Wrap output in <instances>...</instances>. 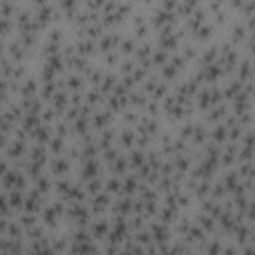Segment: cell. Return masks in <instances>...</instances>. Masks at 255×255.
<instances>
[{"label":"cell","instance_id":"f1b7e54d","mask_svg":"<svg viewBox=\"0 0 255 255\" xmlns=\"http://www.w3.org/2000/svg\"><path fill=\"white\" fill-rule=\"evenodd\" d=\"M88 131H92V120L90 118H78L76 122H72V135L74 137H82Z\"/></svg>","mask_w":255,"mask_h":255},{"label":"cell","instance_id":"816d5d0a","mask_svg":"<svg viewBox=\"0 0 255 255\" xmlns=\"http://www.w3.org/2000/svg\"><path fill=\"white\" fill-rule=\"evenodd\" d=\"M217 2H221V4H225V2H227V0H217Z\"/></svg>","mask_w":255,"mask_h":255},{"label":"cell","instance_id":"c3c4849f","mask_svg":"<svg viewBox=\"0 0 255 255\" xmlns=\"http://www.w3.org/2000/svg\"><path fill=\"white\" fill-rule=\"evenodd\" d=\"M245 2H247V0H227L231 12H241V8L245 6Z\"/></svg>","mask_w":255,"mask_h":255},{"label":"cell","instance_id":"30bf717a","mask_svg":"<svg viewBox=\"0 0 255 255\" xmlns=\"http://www.w3.org/2000/svg\"><path fill=\"white\" fill-rule=\"evenodd\" d=\"M135 139H137V131L135 128L131 126H124L120 131H118V145L124 149V151H129L135 147Z\"/></svg>","mask_w":255,"mask_h":255},{"label":"cell","instance_id":"e0dca14e","mask_svg":"<svg viewBox=\"0 0 255 255\" xmlns=\"http://www.w3.org/2000/svg\"><path fill=\"white\" fill-rule=\"evenodd\" d=\"M209 139L215 141V143H225L229 139V129H227V124L225 122H217L209 128Z\"/></svg>","mask_w":255,"mask_h":255},{"label":"cell","instance_id":"5bb4252c","mask_svg":"<svg viewBox=\"0 0 255 255\" xmlns=\"http://www.w3.org/2000/svg\"><path fill=\"white\" fill-rule=\"evenodd\" d=\"M215 30H217V26H215L213 22H209V20H207L203 26H199V28L191 34V40H193L195 44H205V42H209V40L213 38Z\"/></svg>","mask_w":255,"mask_h":255},{"label":"cell","instance_id":"8d00e7d4","mask_svg":"<svg viewBox=\"0 0 255 255\" xmlns=\"http://www.w3.org/2000/svg\"><path fill=\"white\" fill-rule=\"evenodd\" d=\"M211 187H213V179H199V183H197V187L193 191V197H197L199 201L209 197L211 195Z\"/></svg>","mask_w":255,"mask_h":255},{"label":"cell","instance_id":"db71d44e","mask_svg":"<svg viewBox=\"0 0 255 255\" xmlns=\"http://www.w3.org/2000/svg\"><path fill=\"white\" fill-rule=\"evenodd\" d=\"M133 2H137V0H133Z\"/></svg>","mask_w":255,"mask_h":255},{"label":"cell","instance_id":"5b68a950","mask_svg":"<svg viewBox=\"0 0 255 255\" xmlns=\"http://www.w3.org/2000/svg\"><path fill=\"white\" fill-rule=\"evenodd\" d=\"M72 169V159L64 153V155H52V159L48 161V171L54 175V177H62V175H68Z\"/></svg>","mask_w":255,"mask_h":255},{"label":"cell","instance_id":"74e56055","mask_svg":"<svg viewBox=\"0 0 255 255\" xmlns=\"http://www.w3.org/2000/svg\"><path fill=\"white\" fill-rule=\"evenodd\" d=\"M139 110H133V108H126L124 112H122V124L124 126H131V128H135L137 126V122H139Z\"/></svg>","mask_w":255,"mask_h":255},{"label":"cell","instance_id":"836d02e7","mask_svg":"<svg viewBox=\"0 0 255 255\" xmlns=\"http://www.w3.org/2000/svg\"><path fill=\"white\" fill-rule=\"evenodd\" d=\"M104 189H106L108 193H112V195H122V177L110 173V177H106Z\"/></svg>","mask_w":255,"mask_h":255},{"label":"cell","instance_id":"f5cc1de1","mask_svg":"<svg viewBox=\"0 0 255 255\" xmlns=\"http://www.w3.org/2000/svg\"><path fill=\"white\" fill-rule=\"evenodd\" d=\"M253 227H255V223H253Z\"/></svg>","mask_w":255,"mask_h":255},{"label":"cell","instance_id":"603a6c76","mask_svg":"<svg viewBox=\"0 0 255 255\" xmlns=\"http://www.w3.org/2000/svg\"><path fill=\"white\" fill-rule=\"evenodd\" d=\"M38 92H40V78L34 76H28L18 88V96H36Z\"/></svg>","mask_w":255,"mask_h":255},{"label":"cell","instance_id":"d590c367","mask_svg":"<svg viewBox=\"0 0 255 255\" xmlns=\"http://www.w3.org/2000/svg\"><path fill=\"white\" fill-rule=\"evenodd\" d=\"M169 58H171V54L167 52V50H163V48H155L153 50V54H151V62H153V68L155 70H159L161 66H165L167 62H169Z\"/></svg>","mask_w":255,"mask_h":255},{"label":"cell","instance_id":"11a10c76","mask_svg":"<svg viewBox=\"0 0 255 255\" xmlns=\"http://www.w3.org/2000/svg\"><path fill=\"white\" fill-rule=\"evenodd\" d=\"M80 2H84V0H80Z\"/></svg>","mask_w":255,"mask_h":255},{"label":"cell","instance_id":"e575fe53","mask_svg":"<svg viewBox=\"0 0 255 255\" xmlns=\"http://www.w3.org/2000/svg\"><path fill=\"white\" fill-rule=\"evenodd\" d=\"M46 42L52 44V46L62 48V46H64V30L58 28V26H52V28L48 30V34H46Z\"/></svg>","mask_w":255,"mask_h":255},{"label":"cell","instance_id":"4316f807","mask_svg":"<svg viewBox=\"0 0 255 255\" xmlns=\"http://www.w3.org/2000/svg\"><path fill=\"white\" fill-rule=\"evenodd\" d=\"M86 102H88L92 108L98 110V108L104 106V102H106V94H104L100 88H92V86H90V88L86 90Z\"/></svg>","mask_w":255,"mask_h":255},{"label":"cell","instance_id":"ab89813d","mask_svg":"<svg viewBox=\"0 0 255 255\" xmlns=\"http://www.w3.org/2000/svg\"><path fill=\"white\" fill-rule=\"evenodd\" d=\"M104 183H106V177L98 175V177H92L90 181H86V189H88V195H98L100 191H104Z\"/></svg>","mask_w":255,"mask_h":255},{"label":"cell","instance_id":"4fadbf2b","mask_svg":"<svg viewBox=\"0 0 255 255\" xmlns=\"http://www.w3.org/2000/svg\"><path fill=\"white\" fill-rule=\"evenodd\" d=\"M133 199L135 195H118V199L112 203V211L118 215H131L133 213Z\"/></svg>","mask_w":255,"mask_h":255},{"label":"cell","instance_id":"7dc6e473","mask_svg":"<svg viewBox=\"0 0 255 255\" xmlns=\"http://www.w3.org/2000/svg\"><path fill=\"white\" fill-rule=\"evenodd\" d=\"M245 219L249 223H255V197H249V205L245 209Z\"/></svg>","mask_w":255,"mask_h":255},{"label":"cell","instance_id":"d6986e66","mask_svg":"<svg viewBox=\"0 0 255 255\" xmlns=\"http://www.w3.org/2000/svg\"><path fill=\"white\" fill-rule=\"evenodd\" d=\"M193 219L205 229V233L207 235H213V233H217V219L213 217V215H209V213H205V211H199V213H195L193 215Z\"/></svg>","mask_w":255,"mask_h":255},{"label":"cell","instance_id":"7402d4cb","mask_svg":"<svg viewBox=\"0 0 255 255\" xmlns=\"http://www.w3.org/2000/svg\"><path fill=\"white\" fill-rule=\"evenodd\" d=\"M219 60V46L215 44H209L203 52H199V58H197V64L199 66H207V64H215Z\"/></svg>","mask_w":255,"mask_h":255},{"label":"cell","instance_id":"2e32d148","mask_svg":"<svg viewBox=\"0 0 255 255\" xmlns=\"http://www.w3.org/2000/svg\"><path fill=\"white\" fill-rule=\"evenodd\" d=\"M129 157H128V151H122L120 155H118V159L112 163V165H108V171L110 173H114V175H120V177H124L126 173H129Z\"/></svg>","mask_w":255,"mask_h":255},{"label":"cell","instance_id":"7bdbcfd3","mask_svg":"<svg viewBox=\"0 0 255 255\" xmlns=\"http://www.w3.org/2000/svg\"><path fill=\"white\" fill-rule=\"evenodd\" d=\"M102 58H104V64H106L108 68H116V66H120V62L124 60V56L120 54V50H112V52L104 54Z\"/></svg>","mask_w":255,"mask_h":255},{"label":"cell","instance_id":"1f68e13d","mask_svg":"<svg viewBox=\"0 0 255 255\" xmlns=\"http://www.w3.org/2000/svg\"><path fill=\"white\" fill-rule=\"evenodd\" d=\"M118 84H120V76L114 74V72H106V76H104V80H102V84H100V90L108 96V94H112V92L116 90Z\"/></svg>","mask_w":255,"mask_h":255},{"label":"cell","instance_id":"8992f818","mask_svg":"<svg viewBox=\"0 0 255 255\" xmlns=\"http://www.w3.org/2000/svg\"><path fill=\"white\" fill-rule=\"evenodd\" d=\"M247 36H249V28H247L245 20H235V22L231 24V28H229V42L239 48V46L245 44Z\"/></svg>","mask_w":255,"mask_h":255},{"label":"cell","instance_id":"6da1fadb","mask_svg":"<svg viewBox=\"0 0 255 255\" xmlns=\"http://www.w3.org/2000/svg\"><path fill=\"white\" fill-rule=\"evenodd\" d=\"M147 229L151 231L153 243H155L157 247H159V245H167V243L171 241V237H173V231H171V227H169L167 223L159 221V219H153V221L147 225Z\"/></svg>","mask_w":255,"mask_h":255},{"label":"cell","instance_id":"d4e9b609","mask_svg":"<svg viewBox=\"0 0 255 255\" xmlns=\"http://www.w3.org/2000/svg\"><path fill=\"white\" fill-rule=\"evenodd\" d=\"M58 8L62 10L64 18H66L68 22H72L74 16H76L78 10H80V0H58Z\"/></svg>","mask_w":255,"mask_h":255},{"label":"cell","instance_id":"ee69618b","mask_svg":"<svg viewBox=\"0 0 255 255\" xmlns=\"http://www.w3.org/2000/svg\"><path fill=\"white\" fill-rule=\"evenodd\" d=\"M40 116H42V122H44V124H56V122L60 120V114H58L52 106H44L42 112H40Z\"/></svg>","mask_w":255,"mask_h":255},{"label":"cell","instance_id":"d6a6232c","mask_svg":"<svg viewBox=\"0 0 255 255\" xmlns=\"http://www.w3.org/2000/svg\"><path fill=\"white\" fill-rule=\"evenodd\" d=\"M179 54L187 60V62H197V58H199V48H197V44L195 42H183L181 44V48H179Z\"/></svg>","mask_w":255,"mask_h":255},{"label":"cell","instance_id":"cb8c5ba5","mask_svg":"<svg viewBox=\"0 0 255 255\" xmlns=\"http://www.w3.org/2000/svg\"><path fill=\"white\" fill-rule=\"evenodd\" d=\"M128 157H129V167L131 171L139 169L143 163H147V149H139V147H133L128 151Z\"/></svg>","mask_w":255,"mask_h":255},{"label":"cell","instance_id":"ffe728a7","mask_svg":"<svg viewBox=\"0 0 255 255\" xmlns=\"http://www.w3.org/2000/svg\"><path fill=\"white\" fill-rule=\"evenodd\" d=\"M153 50H155V48H153V44H151L149 40H141V42L137 44V48H135V54H133L135 62H137V64H143V62L151 60Z\"/></svg>","mask_w":255,"mask_h":255},{"label":"cell","instance_id":"681fc988","mask_svg":"<svg viewBox=\"0 0 255 255\" xmlns=\"http://www.w3.org/2000/svg\"><path fill=\"white\" fill-rule=\"evenodd\" d=\"M245 20V24H247V28H249V32L251 30H255V14H251V16H247V18H243Z\"/></svg>","mask_w":255,"mask_h":255},{"label":"cell","instance_id":"ac0fdd59","mask_svg":"<svg viewBox=\"0 0 255 255\" xmlns=\"http://www.w3.org/2000/svg\"><path fill=\"white\" fill-rule=\"evenodd\" d=\"M96 133H98V139L96 141H98L100 149H106V147L118 143V131L112 126H108V128H104L102 131H96Z\"/></svg>","mask_w":255,"mask_h":255},{"label":"cell","instance_id":"8fae6325","mask_svg":"<svg viewBox=\"0 0 255 255\" xmlns=\"http://www.w3.org/2000/svg\"><path fill=\"white\" fill-rule=\"evenodd\" d=\"M62 76H64V88L68 92H86L88 80L82 74H78V72H66Z\"/></svg>","mask_w":255,"mask_h":255},{"label":"cell","instance_id":"44dd1931","mask_svg":"<svg viewBox=\"0 0 255 255\" xmlns=\"http://www.w3.org/2000/svg\"><path fill=\"white\" fill-rule=\"evenodd\" d=\"M54 135H56V131H54V124H42V126L34 131L32 141H38V143L48 145V141H50Z\"/></svg>","mask_w":255,"mask_h":255},{"label":"cell","instance_id":"f907efd6","mask_svg":"<svg viewBox=\"0 0 255 255\" xmlns=\"http://www.w3.org/2000/svg\"><path fill=\"white\" fill-rule=\"evenodd\" d=\"M141 2H143V4H153L155 0H141Z\"/></svg>","mask_w":255,"mask_h":255},{"label":"cell","instance_id":"9a60e30c","mask_svg":"<svg viewBox=\"0 0 255 255\" xmlns=\"http://www.w3.org/2000/svg\"><path fill=\"white\" fill-rule=\"evenodd\" d=\"M141 185V179L137 177V173H126L122 177V195H137V189Z\"/></svg>","mask_w":255,"mask_h":255},{"label":"cell","instance_id":"9c48e42d","mask_svg":"<svg viewBox=\"0 0 255 255\" xmlns=\"http://www.w3.org/2000/svg\"><path fill=\"white\" fill-rule=\"evenodd\" d=\"M114 116H116L114 112H110V110H106V108H98V110L94 112V116H92V129H94V131H102L104 128L112 126Z\"/></svg>","mask_w":255,"mask_h":255},{"label":"cell","instance_id":"7a4b0ae2","mask_svg":"<svg viewBox=\"0 0 255 255\" xmlns=\"http://www.w3.org/2000/svg\"><path fill=\"white\" fill-rule=\"evenodd\" d=\"M102 171H104V161H102L100 157L80 161V169H78V173H80V179H82L84 183H86V181H90L92 177L102 175Z\"/></svg>","mask_w":255,"mask_h":255},{"label":"cell","instance_id":"f6af8a7d","mask_svg":"<svg viewBox=\"0 0 255 255\" xmlns=\"http://www.w3.org/2000/svg\"><path fill=\"white\" fill-rule=\"evenodd\" d=\"M239 145H243V147H253V149H255V129H253V128H247V129H245V133H243Z\"/></svg>","mask_w":255,"mask_h":255},{"label":"cell","instance_id":"f546056e","mask_svg":"<svg viewBox=\"0 0 255 255\" xmlns=\"http://www.w3.org/2000/svg\"><path fill=\"white\" fill-rule=\"evenodd\" d=\"M66 147H68V143H66V137H62V135H54V137L48 141V151H50V155H64V153H66Z\"/></svg>","mask_w":255,"mask_h":255},{"label":"cell","instance_id":"b9f144b4","mask_svg":"<svg viewBox=\"0 0 255 255\" xmlns=\"http://www.w3.org/2000/svg\"><path fill=\"white\" fill-rule=\"evenodd\" d=\"M135 68H137L135 58H124V60L120 62V66H118L120 76H129V74H133V70H135Z\"/></svg>","mask_w":255,"mask_h":255},{"label":"cell","instance_id":"277c9868","mask_svg":"<svg viewBox=\"0 0 255 255\" xmlns=\"http://www.w3.org/2000/svg\"><path fill=\"white\" fill-rule=\"evenodd\" d=\"M88 229H90V233H92V237H94L96 241H104V239L108 237L110 229H112V219H108V217H104V215L92 217Z\"/></svg>","mask_w":255,"mask_h":255},{"label":"cell","instance_id":"bcb514c9","mask_svg":"<svg viewBox=\"0 0 255 255\" xmlns=\"http://www.w3.org/2000/svg\"><path fill=\"white\" fill-rule=\"evenodd\" d=\"M239 118V124L247 129V128H251L253 126V122H255V118H253V112H245V114H241V116H237Z\"/></svg>","mask_w":255,"mask_h":255},{"label":"cell","instance_id":"ba28073f","mask_svg":"<svg viewBox=\"0 0 255 255\" xmlns=\"http://www.w3.org/2000/svg\"><path fill=\"white\" fill-rule=\"evenodd\" d=\"M50 106L60 114V118H64V112L72 106V92H68L66 88H60V90L54 94V98H52Z\"/></svg>","mask_w":255,"mask_h":255},{"label":"cell","instance_id":"3957f363","mask_svg":"<svg viewBox=\"0 0 255 255\" xmlns=\"http://www.w3.org/2000/svg\"><path fill=\"white\" fill-rule=\"evenodd\" d=\"M88 205H90L94 217L104 215L108 209H112V193H108V191L104 189V191H100L98 195H90V197H88Z\"/></svg>","mask_w":255,"mask_h":255},{"label":"cell","instance_id":"52a82bcc","mask_svg":"<svg viewBox=\"0 0 255 255\" xmlns=\"http://www.w3.org/2000/svg\"><path fill=\"white\" fill-rule=\"evenodd\" d=\"M122 40H124V36H122L120 32H106V34L98 40L100 56H104V54H108V52H112V50H118L120 44H122Z\"/></svg>","mask_w":255,"mask_h":255},{"label":"cell","instance_id":"7c38bea8","mask_svg":"<svg viewBox=\"0 0 255 255\" xmlns=\"http://www.w3.org/2000/svg\"><path fill=\"white\" fill-rule=\"evenodd\" d=\"M76 50H78L80 56L90 58V60L100 54L98 40H92V38H78V40H76Z\"/></svg>","mask_w":255,"mask_h":255},{"label":"cell","instance_id":"4dcf8cb0","mask_svg":"<svg viewBox=\"0 0 255 255\" xmlns=\"http://www.w3.org/2000/svg\"><path fill=\"white\" fill-rule=\"evenodd\" d=\"M124 149L118 145V143H114V145H110V147H106V149H102V153H100V159L104 161V165L108 167V165H112L116 159H118V155L122 153Z\"/></svg>","mask_w":255,"mask_h":255},{"label":"cell","instance_id":"83f0119b","mask_svg":"<svg viewBox=\"0 0 255 255\" xmlns=\"http://www.w3.org/2000/svg\"><path fill=\"white\" fill-rule=\"evenodd\" d=\"M137 44H139V40H137V38L128 36V38H124V40H122V44H120V48H118V50H120V54H122L124 58H133Z\"/></svg>","mask_w":255,"mask_h":255},{"label":"cell","instance_id":"f35d334b","mask_svg":"<svg viewBox=\"0 0 255 255\" xmlns=\"http://www.w3.org/2000/svg\"><path fill=\"white\" fill-rule=\"evenodd\" d=\"M209 197H213V199H217V201L229 197V191H227V187H225V183H223L221 177H219V179H213V187H211V195H209Z\"/></svg>","mask_w":255,"mask_h":255},{"label":"cell","instance_id":"60d3db41","mask_svg":"<svg viewBox=\"0 0 255 255\" xmlns=\"http://www.w3.org/2000/svg\"><path fill=\"white\" fill-rule=\"evenodd\" d=\"M193 131H195V122H187V120H183L181 126H179V129H177V135L183 137V139H187V141L191 143Z\"/></svg>","mask_w":255,"mask_h":255},{"label":"cell","instance_id":"484cf974","mask_svg":"<svg viewBox=\"0 0 255 255\" xmlns=\"http://www.w3.org/2000/svg\"><path fill=\"white\" fill-rule=\"evenodd\" d=\"M34 187L42 193V195H50L52 191H54V175L52 173H44V175H40L36 181H34Z\"/></svg>","mask_w":255,"mask_h":255}]
</instances>
